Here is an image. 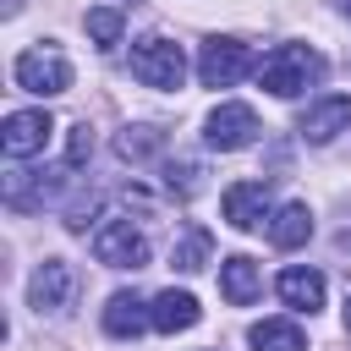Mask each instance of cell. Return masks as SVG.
<instances>
[{"instance_id": "1", "label": "cell", "mask_w": 351, "mask_h": 351, "mask_svg": "<svg viewBox=\"0 0 351 351\" xmlns=\"http://www.w3.org/2000/svg\"><path fill=\"white\" fill-rule=\"evenodd\" d=\"M318 77H324V55H318L313 44H280V49H269L263 66H258V82H263L274 99H296V93L313 88Z\"/></svg>"}, {"instance_id": "2", "label": "cell", "mask_w": 351, "mask_h": 351, "mask_svg": "<svg viewBox=\"0 0 351 351\" xmlns=\"http://www.w3.org/2000/svg\"><path fill=\"white\" fill-rule=\"evenodd\" d=\"M132 77H137L143 88H159V93L181 88V82H186V55H181V44H176V38H143V44L132 49Z\"/></svg>"}, {"instance_id": "3", "label": "cell", "mask_w": 351, "mask_h": 351, "mask_svg": "<svg viewBox=\"0 0 351 351\" xmlns=\"http://www.w3.org/2000/svg\"><path fill=\"white\" fill-rule=\"evenodd\" d=\"M11 77H16V88L49 99V93H66V88H71V60H66L55 44H38V49H22V55H16Z\"/></svg>"}, {"instance_id": "4", "label": "cell", "mask_w": 351, "mask_h": 351, "mask_svg": "<svg viewBox=\"0 0 351 351\" xmlns=\"http://www.w3.org/2000/svg\"><path fill=\"white\" fill-rule=\"evenodd\" d=\"M93 258L104 269H148V236L132 219H104L93 230Z\"/></svg>"}, {"instance_id": "5", "label": "cell", "mask_w": 351, "mask_h": 351, "mask_svg": "<svg viewBox=\"0 0 351 351\" xmlns=\"http://www.w3.org/2000/svg\"><path fill=\"white\" fill-rule=\"evenodd\" d=\"M247 71H252V49H247L241 38H208L203 55H197L203 88H230V82H241Z\"/></svg>"}, {"instance_id": "6", "label": "cell", "mask_w": 351, "mask_h": 351, "mask_svg": "<svg viewBox=\"0 0 351 351\" xmlns=\"http://www.w3.org/2000/svg\"><path fill=\"white\" fill-rule=\"evenodd\" d=\"M71 296H77V269H71L66 258H44V263L33 269V280H27L33 313H66Z\"/></svg>"}, {"instance_id": "7", "label": "cell", "mask_w": 351, "mask_h": 351, "mask_svg": "<svg viewBox=\"0 0 351 351\" xmlns=\"http://www.w3.org/2000/svg\"><path fill=\"white\" fill-rule=\"evenodd\" d=\"M263 126H258V115H252V104H219L208 121H203V137H208V148H219V154H236V148H247L252 137H258Z\"/></svg>"}, {"instance_id": "8", "label": "cell", "mask_w": 351, "mask_h": 351, "mask_svg": "<svg viewBox=\"0 0 351 351\" xmlns=\"http://www.w3.org/2000/svg\"><path fill=\"white\" fill-rule=\"evenodd\" d=\"M49 132H55L49 110H11L5 132H0V148H5V159H33V154H44Z\"/></svg>"}, {"instance_id": "9", "label": "cell", "mask_w": 351, "mask_h": 351, "mask_svg": "<svg viewBox=\"0 0 351 351\" xmlns=\"http://www.w3.org/2000/svg\"><path fill=\"white\" fill-rule=\"evenodd\" d=\"M296 132L307 143H335L340 132H351V93H324L318 104H307L302 121H296Z\"/></svg>"}, {"instance_id": "10", "label": "cell", "mask_w": 351, "mask_h": 351, "mask_svg": "<svg viewBox=\"0 0 351 351\" xmlns=\"http://www.w3.org/2000/svg\"><path fill=\"white\" fill-rule=\"evenodd\" d=\"M269 208H274V197L263 181H236L225 192V225H236V230H258L269 219Z\"/></svg>"}, {"instance_id": "11", "label": "cell", "mask_w": 351, "mask_h": 351, "mask_svg": "<svg viewBox=\"0 0 351 351\" xmlns=\"http://www.w3.org/2000/svg\"><path fill=\"white\" fill-rule=\"evenodd\" d=\"M143 329H154V307H148L143 296H132V291H115V296L104 302V335L137 340Z\"/></svg>"}, {"instance_id": "12", "label": "cell", "mask_w": 351, "mask_h": 351, "mask_svg": "<svg viewBox=\"0 0 351 351\" xmlns=\"http://www.w3.org/2000/svg\"><path fill=\"white\" fill-rule=\"evenodd\" d=\"M258 291H263V274H258V263H252L247 252H230V258L219 263V296H225L230 307H247Z\"/></svg>"}, {"instance_id": "13", "label": "cell", "mask_w": 351, "mask_h": 351, "mask_svg": "<svg viewBox=\"0 0 351 351\" xmlns=\"http://www.w3.org/2000/svg\"><path fill=\"white\" fill-rule=\"evenodd\" d=\"M274 291H280V302L296 307V313H318V307H324V274H318V269H285V274L274 280Z\"/></svg>"}, {"instance_id": "14", "label": "cell", "mask_w": 351, "mask_h": 351, "mask_svg": "<svg viewBox=\"0 0 351 351\" xmlns=\"http://www.w3.org/2000/svg\"><path fill=\"white\" fill-rule=\"evenodd\" d=\"M197 318H203V307H197L192 291H159V296H154V329H159V335L192 329Z\"/></svg>"}, {"instance_id": "15", "label": "cell", "mask_w": 351, "mask_h": 351, "mask_svg": "<svg viewBox=\"0 0 351 351\" xmlns=\"http://www.w3.org/2000/svg\"><path fill=\"white\" fill-rule=\"evenodd\" d=\"M247 340H252V351H307V335L291 318H263L247 329Z\"/></svg>"}, {"instance_id": "16", "label": "cell", "mask_w": 351, "mask_h": 351, "mask_svg": "<svg viewBox=\"0 0 351 351\" xmlns=\"http://www.w3.org/2000/svg\"><path fill=\"white\" fill-rule=\"evenodd\" d=\"M307 236H313V214H307V203H285V208L269 219V241H274V247H285V252H291V247H302Z\"/></svg>"}, {"instance_id": "17", "label": "cell", "mask_w": 351, "mask_h": 351, "mask_svg": "<svg viewBox=\"0 0 351 351\" xmlns=\"http://www.w3.org/2000/svg\"><path fill=\"white\" fill-rule=\"evenodd\" d=\"M208 252H214V236H208L203 225H192V230H181V241H176V252H170V263H176L181 274H197V269L208 263Z\"/></svg>"}, {"instance_id": "18", "label": "cell", "mask_w": 351, "mask_h": 351, "mask_svg": "<svg viewBox=\"0 0 351 351\" xmlns=\"http://www.w3.org/2000/svg\"><path fill=\"white\" fill-rule=\"evenodd\" d=\"M82 27H88V38H93L99 49H115V44H121V27H126V22H121V11H115V5H93V11L82 16Z\"/></svg>"}, {"instance_id": "19", "label": "cell", "mask_w": 351, "mask_h": 351, "mask_svg": "<svg viewBox=\"0 0 351 351\" xmlns=\"http://www.w3.org/2000/svg\"><path fill=\"white\" fill-rule=\"evenodd\" d=\"M115 148H121V159H132V165H143V159H154V154L165 148V132H154V126H126Z\"/></svg>"}, {"instance_id": "20", "label": "cell", "mask_w": 351, "mask_h": 351, "mask_svg": "<svg viewBox=\"0 0 351 351\" xmlns=\"http://www.w3.org/2000/svg\"><path fill=\"white\" fill-rule=\"evenodd\" d=\"M165 186H170L176 197H192V192L203 186V165H197V159H170V165H165Z\"/></svg>"}, {"instance_id": "21", "label": "cell", "mask_w": 351, "mask_h": 351, "mask_svg": "<svg viewBox=\"0 0 351 351\" xmlns=\"http://www.w3.org/2000/svg\"><path fill=\"white\" fill-rule=\"evenodd\" d=\"M88 154H93V132H88V121H77L71 137H66V170H77Z\"/></svg>"}, {"instance_id": "22", "label": "cell", "mask_w": 351, "mask_h": 351, "mask_svg": "<svg viewBox=\"0 0 351 351\" xmlns=\"http://www.w3.org/2000/svg\"><path fill=\"white\" fill-rule=\"evenodd\" d=\"M335 5H340V11H346V16H351V0H335Z\"/></svg>"}, {"instance_id": "23", "label": "cell", "mask_w": 351, "mask_h": 351, "mask_svg": "<svg viewBox=\"0 0 351 351\" xmlns=\"http://www.w3.org/2000/svg\"><path fill=\"white\" fill-rule=\"evenodd\" d=\"M346 329H351V296H346Z\"/></svg>"}, {"instance_id": "24", "label": "cell", "mask_w": 351, "mask_h": 351, "mask_svg": "<svg viewBox=\"0 0 351 351\" xmlns=\"http://www.w3.org/2000/svg\"><path fill=\"white\" fill-rule=\"evenodd\" d=\"M340 241H346V247H351V225H346V236H340Z\"/></svg>"}]
</instances>
